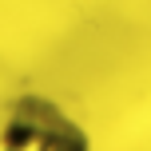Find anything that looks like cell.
Here are the masks:
<instances>
[{
  "label": "cell",
  "instance_id": "obj_1",
  "mask_svg": "<svg viewBox=\"0 0 151 151\" xmlns=\"http://www.w3.org/2000/svg\"><path fill=\"white\" fill-rule=\"evenodd\" d=\"M0 151H91L76 119L44 96H20L0 123Z\"/></svg>",
  "mask_w": 151,
  "mask_h": 151
}]
</instances>
